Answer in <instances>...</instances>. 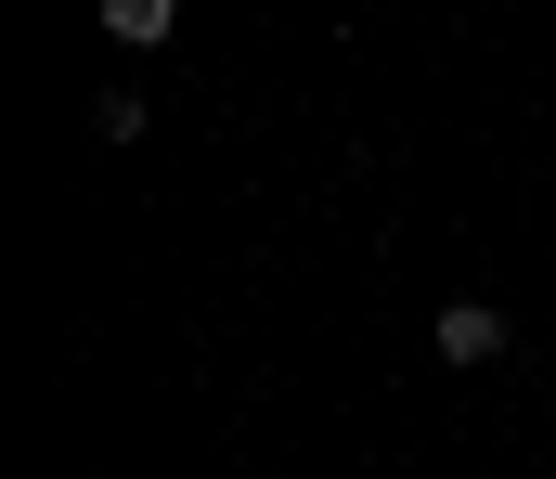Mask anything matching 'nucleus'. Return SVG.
Segmentation results:
<instances>
[{
  "label": "nucleus",
  "mask_w": 556,
  "mask_h": 479,
  "mask_svg": "<svg viewBox=\"0 0 556 479\" xmlns=\"http://www.w3.org/2000/svg\"><path fill=\"white\" fill-rule=\"evenodd\" d=\"M104 26L142 52V39H168V26H181V0H104Z\"/></svg>",
  "instance_id": "nucleus-2"
},
{
  "label": "nucleus",
  "mask_w": 556,
  "mask_h": 479,
  "mask_svg": "<svg viewBox=\"0 0 556 479\" xmlns=\"http://www.w3.org/2000/svg\"><path fill=\"white\" fill-rule=\"evenodd\" d=\"M440 363H505V312L453 299V312H440Z\"/></svg>",
  "instance_id": "nucleus-1"
}]
</instances>
